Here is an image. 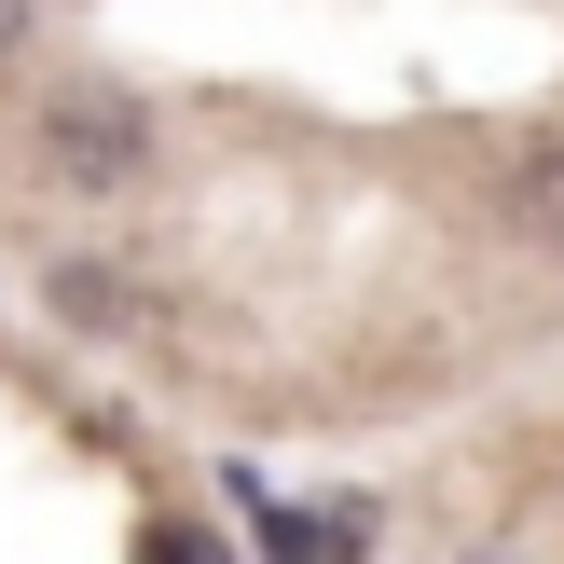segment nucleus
I'll use <instances>...</instances> for the list:
<instances>
[{"instance_id":"7ed1b4c3","label":"nucleus","mask_w":564,"mask_h":564,"mask_svg":"<svg viewBox=\"0 0 564 564\" xmlns=\"http://www.w3.org/2000/svg\"><path fill=\"white\" fill-rule=\"evenodd\" d=\"M14 42H28V0H0V55H14Z\"/></svg>"},{"instance_id":"f03ea898","label":"nucleus","mask_w":564,"mask_h":564,"mask_svg":"<svg viewBox=\"0 0 564 564\" xmlns=\"http://www.w3.org/2000/svg\"><path fill=\"white\" fill-rule=\"evenodd\" d=\"M523 235H564V138L523 152Z\"/></svg>"},{"instance_id":"f257e3e1","label":"nucleus","mask_w":564,"mask_h":564,"mask_svg":"<svg viewBox=\"0 0 564 564\" xmlns=\"http://www.w3.org/2000/svg\"><path fill=\"white\" fill-rule=\"evenodd\" d=\"M42 165H55V180H83V193H124L138 165H152V110H138L124 83H55Z\"/></svg>"}]
</instances>
